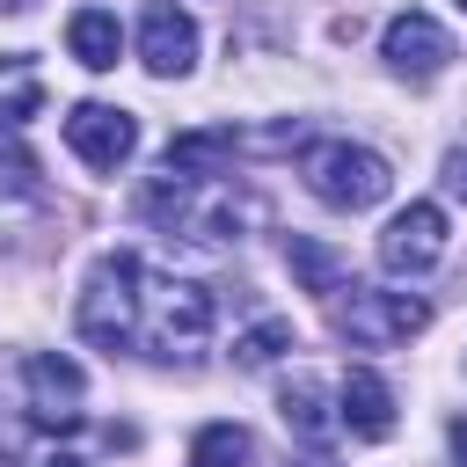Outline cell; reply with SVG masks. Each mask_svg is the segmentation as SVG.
Here are the masks:
<instances>
[{
  "label": "cell",
  "instance_id": "cell-1",
  "mask_svg": "<svg viewBox=\"0 0 467 467\" xmlns=\"http://www.w3.org/2000/svg\"><path fill=\"white\" fill-rule=\"evenodd\" d=\"M80 336L139 358H197L212 343V292L190 277H161L131 248H117L80 285Z\"/></svg>",
  "mask_w": 467,
  "mask_h": 467
},
{
  "label": "cell",
  "instance_id": "cell-2",
  "mask_svg": "<svg viewBox=\"0 0 467 467\" xmlns=\"http://www.w3.org/2000/svg\"><path fill=\"white\" fill-rule=\"evenodd\" d=\"M146 212L168 234H190V241H241V226L255 219V197L234 175H175V168H161L153 190H146Z\"/></svg>",
  "mask_w": 467,
  "mask_h": 467
},
{
  "label": "cell",
  "instance_id": "cell-3",
  "mask_svg": "<svg viewBox=\"0 0 467 467\" xmlns=\"http://www.w3.org/2000/svg\"><path fill=\"white\" fill-rule=\"evenodd\" d=\"M299 175H306V190H314L321 204H336V212H372V204L394 190V168H387L372 146H350V139L306 146Z\"/></svg>",
  "mask_w": 467,
  "mask_h": 467
},
{
  "label": "cell",
  "instance_id": "cell-4",
  "mask_svg": "<svg viewBox=\"0 0 467 467\" xmlns=\"http://www.w3.org/2000/svg\"><path fill=\"white\" fill-rule=\"evenodd\" d=\"M336 328L358 343V350H387V343H409L431 328V306L416 292H379V285H343L336 292Z\"/></svg>",
  "mask_w": 467,
  "mask_h": 467
},
{
  "label": "cell",
  "instance_id": "cell-5",
  "mask_svg": "<svg viewBox=\"0 0 467 467\" xmlns=\"http://www.w3.org/2000/svg\"><path fill=\"white\" fill-rule=\"evenodd\" d=\"M66 146H73V161L117 175V168L139 153V124H131V109H117V102H73V109H66Z\"/></svg>",
  "mask_w": 467,
  "mask_h": 467
},
{
  "label": "cell",
  "instance_id": "cell-6",
  "mask_svg": "<svg viewBox=\"0 0 467 467\" xmlns=\"http://www.w3.org/2000/svg\"><path fill=\"white\" fill-rule=\"evenodd\" d=\"M379 58H387L401 80H438L445 58H452V36H445V22H431L423 7H401V15L379 29Z\"/></svg>",
  "mask_w": 467,
  "mask_h": 467
},
{
  "label": "cell",
  "instance_id": "cell-7",
  "mask_svg": "<svg viewBox=\"0 0 467 467\" xmlns=\"http://www.w3.org/2000/svg\"><path fill=\"white\" fill-rule=\"evenodd\" d=\"M438 255H445V212H438L431 197L401 204V212L387 219V234H379V263H387L394 277H423Z\"/></svg>",
  "mask_w": 467,
  "mask_h": 467
},
{
  "label": "cell",
  "instance_id": "cell-8",
  "mask_svg": "<svg viewBox=\"0 0 467 467\" xmlns=\"http://www.w3.org/2000/svg\"><path fill=\"white\" fill-rule=\"evenodd\" d=\"M139 66H146L153 80H182V73L197 66V22H190L175 0H153V7L139 15Z\"/></svg>",
  "mask_w": 467,
  "mask_h": 467
},
{
  "label": "cell",
  "instance_id": "cell-9",
  "mask_svg": "<svg viewBox=\"0 0 467 467\" xmlns=\"http://www.w3.org/2000/svg\"><path fill=\"white\" fill-rule=\"evenodd\" d=\"M22 379H29V416L36 423H58V431H73L80 423V365L73 358H58V350H36L29 365H22Z\"/></svg>",
  "mask_w": 467,
  "mask_h": 467
},
{
  "label": "cell",
  "instance_id": "cell-10",
  "mask_svg": "<svg viewBox=\"0 0 467 467\" xmlns=\"http://www.w3.org/2000/svg\"><path fill=\"white\" fill-rule=\"evenodd\" d=\"M336 416L350 438H387L394 431V387L372 372V365H350L343 387H336Z\"/></svg>",
  "mask_w": 467,
  "mask_h": 467
},
{
  "label": "cell",
  "instance_id": "cell-11",
  "mask_svg": "<svg viewBox=\"0 0 467 467\" xmlns=\"http://www.w3.org/2000/svg\"><path fill=\"white\" fill-rule=\"evenodd\" d=\"M36 226H51V197L29 161H7L0 168V248H22Z\"/></svg>",
  "mask_w": 467,
  "mask_h": 467
},
{
  "label": "cell",
  "instance_id": "cell-12",
  "mask_svg": "<svg viewBox=\"0 0 467 467\" xmlns=\"http://www.w3.org/2000/svg\"><path fill=\"white\" fill-rule=\"evenodd\" d=\"M66 51H73L88 73H109V66H117V51H124L117 15H109V7H80V15L66 22Z\"/></svg>",
  "mask_w": 467,
  "mask_h": 467
},
{
  "label": "cell",
  "instance_id": "cell-13",
  "mask_svg": "<svg viewBox=\"0 0 467 467\" xmlns=\"http://www.w3.org/2000/svg\"><path fill=\"white\" fill-rule=\"evenodd\" d=\"M161 168H175V175H226V168H234V124H219V131H182V139H168Z\"/></svg>",
  "mask_w": 467,
  "mask_h": 467
},
{
  "label": "cell",
  "instance_id": "cell-14",
  "mask_svg": "<svg viewBox=\"0 0 467 467\" xmlns=\"http://www.w3.org/2000/svg\"><path fill=\"white\" fill-rule=\"evenodd\" d=\"M285 263H292V277H299L306 292H321V299H336V292L350 285V263H343L336 248H321L314 234H285Z\"/></svg>",
  "mask_w": 467,
  "mask_h": 467
},
{
  "label": "cell",
  "instance_id": "cell-15",
  "mask_svg": "<svg viewBox=\"0 0 467 467\" xmlns=\"http://www.w3.org/2000/svg\"><path fill=\"white\" fill-rule=\"evenodd\" d=\"M277 409H285V431H292V438H306V445H328V438L343 431V416L328 409V394H321L314 379H292Z\"/></svg>",
  "mask_w": 467,
  "mask_h": 467
},
{
  "label": "cell",
  "instance_id": "cell-16",
  "mask_svg": "<svg viewBox=\"0 0 467 467\" xmlns=\"http://www.w3.org/2000/svg\"><path fill=\"white\" fill-rule=\"evenodd\" d=\"M44 109V73L29 51H7L0 58V124H29Z\"/></svg>",
  "mask_w": 467,
  "mask_h": 467
},
{
  "label": "cell",
  "instance_id": "cell-17",
  "mask_svg": "<svg viewBox=\"0 0 467 467\" xmlns=\"http://www.w3.org/2000/svg\"><path fill=\"white\" fill-rule=\"evenodd\" d=\"M190 467H248V431L241 423H204L190 445Z\"/></svg>",
  "mask_w": 467,
  "mask_h": 467
},
{
  "label": "cell",
  "instance_id": "cell-18",
  "mask_svg": "<svg viewBox=\"0 0 467 467\" xmlns=\"http://www.w3.org/2000/svg\"><path fill=\"white\" fill-rule=\"evenodd\" d=\"M277 350H292V321H255V328L234 343V358H241V365H270Z\"/></svg>",
  "mask_w": 467,
  "mask_h": 467
},
{
  "label": "cell",
  "instance_id": "cell-19",
  "mask_svg": "<svg viewBox=\"0 0 467 467\" xmlns=\"http://www.w3.org/2000/svg\"><path fill=\"white\" fill-rule=\"evenodd\" d=\"M445 182H452V190L467 197V153H452V161H445Z\"/></svg>",
  "mask_w": 467,
  "mask_h": 467
},
{
  "label": "cell",
  "instance_id": "cell-20",
  "mask_svg": "<svg viewBox=\"0 0 467 467\" xmlns=\"http://www.w3.org/2000/svg\"><path fill=\"white\" fill-rule=\"evenodd\" d=\"M452 452H460V467H467V416L452 423Z\"/></svg>",
  "mask_w": 467,
  "mask_h": 467
},
{
  "label": "cell",
  "instance_id": "cell-21",
  "mask_svg": "<svg viewBox=\"0 0 467 467\" xmlns=\"http://www.w3.org/2000/svg\"><path fill=\"white\" fill-rule=\"evenodd\" d=\"M44 467H88V460H73V452H51V460H44Z\"/></svg>",
  "mask_w": 467,
  "mask_h": 467
},
{
  "label": "cell",
  "instance_id": "cell-22",
  "mask_svg": "<svg viewBox=\"0 0 467 467\" xmlns=\"http://www.w3.org/2000/svg\"><path fill=\"white\" fill-rule=\"evenodd\" d=\"M0 7H22V0H0Z\"/></svg>",
  "mask_w": 467,
  "mask_h": 467
},
{
  "label": "cell",
  "instance_id": "cell-23",
  "mask_svg": "<svg viewBox=\"0 0 467 467\" xmlns=\"http://www.w3.org/2000/svg\"><path fill=\"white\" fill-rule=\"evenodd\" d=\"M460 7H467V0H460Z\"/></svg>",
  "mask_w": 467,
  "mask_h": 467
}]
</instances>
